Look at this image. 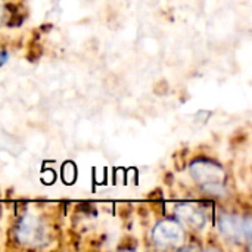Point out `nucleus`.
<instances>
[{"label":"nucleus","mask_w":252,"mask_h":252,"mask_svg":"<svg viewBox=\"0 0 252 252\" xmlns=\"http://www.w3.org/2000/svg\"><path fill=\"white\" fill-rule=\"evenodd\" d=\"M190 173L193 179L213 195H217L223 190L224 171L219 164L210 159H196L190 165Z\"/></svg>","instance_id":"1"},{"label":"nucleus","mask_w":252,"mask_h":252,"mask_svg":"<svg viewBox=\"0 0 252 252\" xmlns=\"http://www.w3.org/2000/svg\"><path fill=\"white\" fill-rule=\"evenodd\" d=\"M220 229L221 233L233 242H241L244 238L251 241V219L242 220L236 216H223L220 219Z\"/></svg>","instance_id":"2"},{"label":"nucleus","mask_w":252,"mask_h":252,"mask_svg":"<svg viewBox=\"0 0 252 252\" xmlns=\"http://www.w3.org/2000/svg\"><path fill=\"white\" fill-rule=\"evenodd\" d=\"M154 239L159 247H176L183 241V230L176 221L165 220L155 227Z\"/></svg>","instance_id":"3"},{"label":"nucleus","mask_w":252,"mask_h":252,"mask_svg":"<svg viewBox=\"0 0 252 252\" xmlns=\"http://www.w3.org/2000/svg\"><path fill=\"white\" fill-rule=\"evenodd\" d=\"M177 216L182 221L193 229H202L207 224V213L196 204H183L177 208Z\"/></svg>","instance_id":"4"},{"label":"nucleus","mask_w":252,"mask_h":252,"mask_svg":"<svg viewBox=\"0 0 252 252\" xmlns=\"http://www.w3.org/2000/svg\"><path fill=\"white\" fill-rule=\"evenodd\" d=\"M43 235V229L40 221L31 216H25L18 226V236L24 242H38Z\"/></svg>","instance_id":"5"},{"label":"nucleus","mask_w":252,"mask_h":252,"mask_svg":"<svg viewBox=\"0 0 252 252\" xmlns=\"http://www.w3.org/2000/svg\"><path fill=\"white\" fill-rule=\"evenodd\" d=\"M4 61H6V53H3V52H0V66L4 63Z\"/></svg>","instance_id":"6"}]
</instances>
